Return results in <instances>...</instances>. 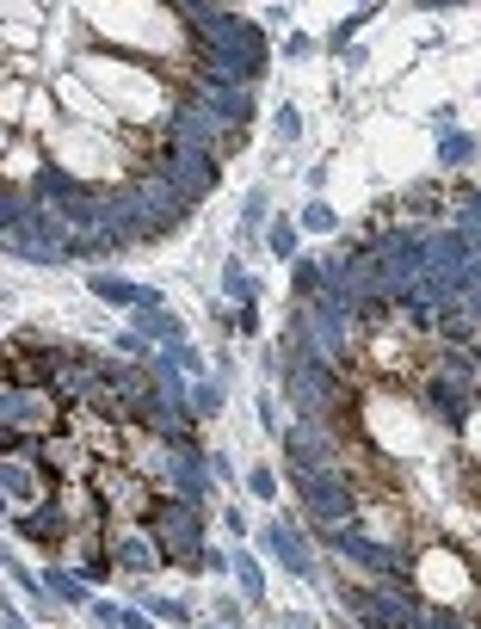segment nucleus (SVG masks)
Segmentation results:
<instances>
[{"instance_id":"obj_1","label":"nucleus","mask_w":481,"mask_h":629,"mask_svg":"<svg viewBox=\"0 0 481 629\" xmlns=\"http://www.w3.org/2000/svg\"><path fill=\"white\" fill-rule=\"evenodd\" d=\"M290 488H296V500H303V518H309L321 537L340 531V525H352V518L364 512V494L352 488L346 469H290Z\"/></svg>"},{"instance_id":"obj_2","label":"nucleus","mask_w":481,"mask_h":629,"mask_svg":"<svg viewBox=\"0 0 481 629\" xmlns=\"http://www.w3.org/2000/svg\"><path fill=\"white\" fill-rule=\"evenodd\" d=\"M0 420H7V444H19V438H56V432H68V407H62V395L50 383H7Z\"/></svg>"},{"instance_id":"obj_3","label":"nucleus","mask_w":481,"mask_h":629,"mask_svg":"<svg viewBox=\"0 0 481 629\" xmlns=\"http://www.w3.org/2000/svg\"><path fill=\"white\" fill-rule=\"evenodd\" d=\"M148 531L161 537V549H167V568H204V555H210V537H204V506H192V500H179V494H167L161 506H155V518H148Z\"/></svg>"},{"instance_id":"obj_4","label":"nucleus","mask_w":481,"mask_h":629,"mask_svg":"<svg viewBox=\"0 0 481 629\" xmlns=\"http://www.w3.org/2000/svg\"><path fill=\"white\" fill-rule=\"evenodd\" d=\"M93 488H99V506H105V525H148L155 518V481H142L130 463H105L93 475Z\"/></svg>"},{"instance_id":"obj_5","label":"nucleus","mask_w":481,"mask_h":629,"mask_svg":"<svg viewBox=\"0 0 481 629\" xmlns=\"http://www.w3.org/2000/svg\"><path fill=\"white\" fill-rule=\"evenodd\" d=\"M284 395L296 401V414H303V420H327L333 401H346V370L327 364V358H309V364H296L284 377Z\"/></svg>"},{"instance_id":"obj_6","label":"nucleus","mask_w":481,"mask_h":629,"mask_svg":"<svg viewBox=\"0 0 481 629\" xmlns=\"http://www.w3.org/2000/svg\"><path fill=\"white\" fill-rule=\"evenodd\" d=\"M148 167H155L161 179H173L179 198H192V204H204V198L216 192V179H222V161H216V155H198V148H173V142H161L155 155H148Z\"/></svg>"},{"instance_id":"obj_7","label":"nucleus","mask_w":481,"mask_h":629,"mask_svg":"<svg viewBox=\"0 0 481 629\" xmlns=\"http://www.w3.org/2000/svg\"><path fill=\"white\" fill-rule=\"evenodd\" d=\"M241 130H229L222 118H210L204 105H192V99H179L173 111H167V142L173 148H198V155H216L222 161V148H229Z\"/></svg>"},{"instance_id":"obj_8","label":"nucleus","mask_w":481,"mask_h":629,"mask_svg":"<svg viewBox=\"0 0 481 629\" xmlns=\"http://www.w3.org/2000/svg\"><path fill=\"white\" fill-rule=\"evenodd\" d=\"M105 555H111V562H118V574H130V580H148V574L167 568V549H161V537L148 531V525H111V531H105Z\"/></svg>"},{"instance_id":"obj_9","label":"nucleus","mask_w":481,"mask_h":629,"mask_svg":"<svg viewBox=\"0 0 481 629\" xmlns=\"http://www.w3.org/2000/svg\"><path fill=\"white\" fill-rule=\"evenodd\" d=\"M284 463H290V469H340V444H333L327 420H290V432H284Z\"/></svg>"},{"instance_id":"obj_10","label":"nucleus","mask_w":481,"mask_h":629,"mask_svg":"<svg viewBox=\"0 0 481 629\" xmlns=\"http://www.w3.org/2000/svg\"><path fill=\"white\" fill-rule=\"evenodd\" d=\"M13 537H19V543H37V549L68 555L74 537H81V525H74V518L50 500V506H37V512H13Z\"/></svg>"},{"instance_id":"obj_11","label":"nucleus","mask_w":481,"mask_h":629,"mask_svg":"<svg viewBox=\"0 0 481 629\" xmlns=\"http://www.w3.org/2000/svg\"><path fill=\"white\" fill-rule=\"evenodd\" d=\"M259 549L272 555V562H284L296 580H321V562L309 555V537L290 525V518H266V525H259Z\"/></svg>"},{"instance_id":"obj_12","label":"nucleus","mask_w":481,"mask_h":629,"mask_svg":"<svg viewBox=\"0 0 481 629\" xmlns=\"http://www.w3.org/2000/svg\"><path fill=\"white\" fill-rule=\"evenodd\" d=\"M0 488H7L13 512H37V506L56 500V481L44 475V463H37V457H7V463H0Z\"/></svg>"},{"instance_id":"obj_13","label":"nucleus","mask_w":481,"mask_h":629,"mask_svg":"<svg viewBox=\"0 0 481 629\" xmlns=\"http://www.w3.org/2000/svg\"><path fill=\"white\" fill-rule=\"evenodd\" d=\"M167 488H173L179 500H192V506H210V500H216V469H210V451H204V444H179Z\"/></svg>"},{"instance_id":"obj_14","label":"nucleus","mask_w":481,"mask_h":629,"mask_svg":"<svg viewBox=\"0 0 481 629\" xmlns=\"http://www.w3.org/2000/svg\"><path fill=\"white\" fill-rule=\"evenodd\" d=\"M130 333H142V340H161L167 352L185 346V327H179V315H167V309H136V327H130Z\"/></svg>"},{"instance_id":"obj_15","label":"nucleus","mask_w":481,"mask_h":629,"mask_svg":"<svg viewBox=\"0 0 481 629\" xmlns=\"http://www.w3.org/2000/svg\"><path fill=\"white\" fill-rule=\"evenodd\" d=\"M229 574H235V586H241L247 605H266V574H259V562H253L247 549H229Z\"/></svg>"},{"instance_id":"obj_16","label":"nucleus","mask_w":481,"mask_h":629,"mask_svg":"<svg viewBox=\"0 0 481 629\" xmlns=\"http://www.w3.org/2000/svg\"><path fill=\"white\" fill-rule=\"evenodd\" d=\"M296 241H303V222H296V216H272L266 222V253H278V259H290V266H296V259H303V253H296Z\"/></svg>"},{"instance_id":"obj_17","label":"nucleus","mask_w":481,"mask_h":629,"mask_svg":"<svg viewBox=\"0 0 481 629\" xmlns=\"http://www.w3.org/2000/svg\"><path fill=\"white\" fill-rule=\"evenodd\" d=\"M44 586H50V599H62V605H93V592H87L81 568H50Z\"/></svg>"},{"instance_id":"obj_18","label":"nucleus","mask_w":481,"mask_h":629,"mask_svg":"<svg viewBox=\"0 0 481 629\" xmlns=\"http://www.w3.org/2000/svg\"><path fill=\"white\" fill-rule=\"evenodd\" d=\"M222 290H229V296H235L241 309H253V303H259V278H253V272L241 266L235 253H229V266H222Z\"/></svg>"},{"instance_id":"obj_19","label":"nucleus","mask_w":481,"mask_h":629,"mask_svg":"<svg viewBox=\"0 0 481 629\" xmlns=\"http://www.w3.org/2000/svg\"><path fill=\"white\" fill-rule=\"evenodd\" d=\"M475 155H481V142H475L469 130H444V136H438V161H444V167H469Z\"/></svg>"},{"instance_id":"obj_20","label":"nucleus","mask_w":481,"mask_h":629,"mask_svg":"<svg viewBox=\"0 0 481 629\" xmlns=\"http://www.w3.org/2000/svg\"><path fill=\"white\" fill-rule=\"evenodd\" d=\"M142 611L155 617V623H167V629H185V617H192V611H185V599H167V592H142Z\"/></svg>"},{"instance_id":"obj_21","label":"nucleus","mask_w":481,"mask_h":629,"mask_svg":"<svg viewBox=\"0 0 481 629\" xmlns=\"http://www.w3.org/2000/svg\"><path fill=\"white\" fill-rule=\"evenodd\" d=\"M7 574H13V586L25 592L31 605H56V599H50V586H44V574H31V568L19 562V555H7Z\"/></svg>"},{"instance_id":"obj_22","label":"nucleus","mask_w":481,"mask_h":629,"mask_svg":"<svg viewBox=\"0 0 481 629\" xmlns=\"http://www.w3.org/2000/svg\"><path fill=\"white\" fill-rule=\"evenodd\" d=\"M296 222H303V229H309V235H333V229H340V210H333V204H321V198H315V204H303V216H296Z\"/></svg>"},{"instance_id":"obj_23","label":"nucleus","mask_w":481,"mask_h":629,"mask_svg":"<svg viewBox=\"0 0 481 629\" xmlns=\"http://www.w3.org/2000/svg\"><path fill=\"white\" fill-rule=\"evenodd\" d=\"M192 414H198V420H216V414H222V389H216V377L192 383Z\"/></svg>"},{"instance_id":"obj_24","label":"nucleus","mask_w":481,"mask_h":629,"mask_svg":"<svg viewBox=\"0 0 481 629\" xmlns=\"http://www.w3.org/2000/svg\"><path fill=\"white\" fill-rule=\"evenodd\" d=\"M266 204H272L266 185H253V192L241 198V222H247V235H253V229H266Z\"/></svg>"},{"instance_id":"obj_25","label":"nucleus","mask_w":481,"mask_h":629,"mask_svg":"<svg viewBox=\"0 0 481 629\" xmlns=\"http://www.w3.org/2000/svg\"><path fill=\"white\" fill-rule=\"evenodd\" d=\"M74 568H81V580H87V586H99L105 574H118V562H111V555H105V549H93V555H81V562H74Z\"/></svg>"},{"instance_id":"obj_26","label":"nucleus","mask_w":481,"mask_h":629,"mask_svg":"<svg viewBox=\"0 0 481 629\" xmlns=\"http://www.w3.org/2000/svg\"><path fill=\"white\" fill-rule=\"evenodd\" d=\"M426 629H481V623H475V617H463V611H451V605H432Z\"/></svg>"},{"instance_id":"obj_27","label":"nucleus","mask_w":481,"mask_h":629,"mask_svg":"<svg viewBox=\"0 0 481 629\" xmlns=\"http://www.w3.org/2000/svg\"><path fill=\"white\" fill-rule=\"evenodd\" d=\"M259 426H266V432H278V438L290 432V420L278 414V395H272V389H266V395H259Z\"/></svg>"},{"instance_id":"obj_28","label":"nucleus","mask_w":481,"mask_h":629,"mask_svg":"<svg viewBox=\"0 0 481 629\" xmlns=\"http://www.w3.org/2000/svg\"><path fill=\"white\" fill-rule=\"evenodd\" d=\"M87 611H93V623H99V629H124V611H130V605H111V599H93Z\"/></svg>"},{"instance_id":"obj_29","label":"nucleus","mask_w":481,"mask_h":629,"mask_svg":"<svg viewBox=\"0 0 481 629\" xmlns=\"http://www.w3.org/2000/svg\"><path fill=\"white\" fill-rule=\"evenodd\" d=\"M272 130H278L284 142H296V136H303V118H296L290 105H278V111H272Z\"/></svg>"},{"instance_id":"obj_30","label":"nucleus","mask_w":481,"mask_h":629,"mask_svg":"<svg viewBox=\"0 0 481 629\" xmlns=\"http://www.w3.org/2000/svg\"><path fill=\"white\" fill-rule=\"evenodd\" d=\"M247 488H253L259 500H278V475H272V469H253V475H247Z\"/></svg>"},{"instance_id":"obj_31","label":"nucleus","mask_w":481,"mask_h":629,"mask_svg":"<svg viewBox=\"0 0 481 629\" xmlns=\"http://www.w3.org/2000/svg\"><path fill=\"white\" fill-rule=\"evenodd\" d=\"M173 358H179V370H185V377H198V383H204V358H198L192 346H173Z\"/></svg>"},{"instance_id":"obj_32","label":"nucleus","mask_w":481,"mask_h":629,"mask_svg":"<svg viewBox=\"0 0 481 629\" xmlns=\"http://www.w3.org/2000/svg\"><path fill=\"white\" fill-rule=\"evenodd\" d=\"M370 19H377V7H358V13H352V19H346L340 31H333V44H346V37H352L358 25H370Z\"/></svg>"},{"instance_id":"obj_33","label":"nucleus","mask_w":481,"mask_h":629,"mask_svg":"<svg viewBox=\"0 0 481 629\" xmlns=\"http://www.w3.org/2000/svg\"><path fill=\"white\" fill-rule=\"evenodd\" d=\"M272 629H321V623H315V617H296V611H278Z\"/></svg>"},{"instance_id":"obj_34","label":"nucleus","mask_w":481,"mask_h":629,"mask_svg":"<svg viewBox=\"0 0 481 629\" xmlns=\"http://www.w3.org/2000/svg\"><path fill=\"white\" fill-rule=\"evenodd\" d=\"M216 617H222V629H241V605H235V599H222Z\"/></svg>"},{"instance_id":"obj_35","label":"nucleus","mask_w":481,"mask_h":629,"mask_svg":"<svg viewBox=\"0 0 481 629\" xmlns=\"http://www.w3.org/2000/svg\"><path fill=\"white\" fill-rule=\"evenodd\" d=\"M124 629H155V617H148L142 605H130V611H124Z\"/></svg>"},{"instance_id":"obj_36","label":"nucleus","mask_w":481,"mask_h":629,"mask_svg":"<svg viewBox=\"0 0 481 629\" xmlns=\"http://www.w3.org/2000/svg\"><path fill=\"white\" fill-rule=\"evenodd\" d=\"M235 327L241 333H259V309H235Z\"/></svg>"},{"instance_id":"obj_37","label":"nucleus","mask_w":481,"mask_h":629,"mask_svg":"<svg viewBox=\"0 0 481 629\" xmlns=\"http://www.w3.org/2000/svg\"><path fill=\"white\" fill-rule=\"evenodd\" d=\"M7 629H31V623H25V617H19V611H7Z\"/></svg>"}]
</instances>
